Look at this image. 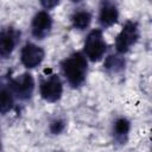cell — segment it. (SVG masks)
Instances as JSON below:
<instances>
[{"label":"cell","mask_w":152,"mask_h":152,"mask_svg":"<svg viewBox=\"0 0 152 152\" xmlns=\"http://www.w3.org/2000/svg\"><path fill=\"white\" fill-rule=\"evenodd\" d=\"M62 72L72 88H80L83 86L88 72L87 57L82 52H74L61 63Z\"/></svg>","instance_id":"1"},{"label":"cell","mask_w":152,"mask_h":152,"mask_svg":"<svg viewBox=\"0 0 152 152\" xmlns=\"http://www.w3.org/2000/svg\"><path fill=\"white\" fill-rule=\"evenodd\" d=\"M83 51L84 56L91 62H97L104 56L107 51V43L103 38L101 30L95 28L88 33L84 42Z\"/></svg>","instance_id":"2"},{"label":"cell","mask_w":152,"mask_h":152,"mask_svg":"<svg viewBox=\"0 0 152 152\" xmlns=\"http://www.w3.org/2000/svg\"><path fill=\"white\" fill-rule=\"evenodd\" d=\"M139 38V28L137 23L134 21H127L115 39V49L118 53H126L137 42Z\"/></svg>","instance_id":"3"},{"label":"cell","mask_w":152,"mask_h":152,"mask_svg":"<svg viewBox=\"0 0 152 152\" xmlns=\"http://www.w3.org/2000/svg\"><path fill=\"white\" fill-rule=\"evenodd\" d=\"M39 93L46 102H56L61 99L63 93V84L56 74L46 75L42 78L39 84Z\"/></svg>","instance_id":"4"},{"label":"cell","mask_w":152,"mask_h":152,"mask_svg":"<svg viewBox=\"0 0 152 152\" xmlns=\"http://www.w3.org/2000/svg\"><path fill=\"white\" fill-rule=\"evenodd\" d=\"M14 94L20 100H28L34 90V80L31 74L24 72L15 78H12L8 86Z\"/></svg>","instance_id":"5"},{"label":"cell","mask_w":152,"mask_h":152,"mask_svg":"<svg viewBox=\"0 0 152 152\" xmlns=\"http://www.w3.org/2000/svg\"><path fill=\"white\" fill-rule=\"evenodd\" d=\"M44 57H45L44 50L33 43H26L20 52V61L23 65L28 69L38 66L43 62Z\"/></svg>","instance_id":"6"},{"label":"cell","mask_w":152,"mask_h":152,"mask_svg":"<svg viewBox=\"0 0 152 152\" xmlns=\"http://www.w3.org/2000/svg\"><path fill=\"white\" fill-rule=\"evenodd\" d=\"M20 32L13 27H5L0 30V59L8 58L19 40Z\"/></svg>","instance_id":"7"},{"label":"cell","mask_w":152,"mask_h":152,"mask_svg":"<svg viewBox=\"0 0 152 152\" xmlns=\"http://www.w3.org/2000/svg\"><path fill=\"white\" fill-rule=\"evenodd\" d=\"M52 27V19L50 14L45 11L38 12L31 23V32L32 36L37 39H44L51 31Z\"/></svg>","instance_id":"8"},{"label":"cell","mask_w":152,"mask_h":152,"mask_svg":"<svg viewBox=\"0 0 152 152\" xmlns=\"http://www.w3.org/2000/svg\"><path fill=\"white\" fill-rule=\"evenodd\" d=\"M119 11L114 1L112 0H102L99 10V23L103 28L110 27L118 21Z\"/></svg>","instance_id":"9"},{"label":"cell","mask_w":152,"mask_h":152,"mask_svg":"<svg viewBox=\"0 0 152 152\" xmlns=\"http://www.w3.org/2000/svg\"><path fill=\"white\" fill-rule=\"evenodd\" d=\"M14 104V94L12 93L10 87L0 88V114L8 113Z\"/></svg>","instance_id":"10"},{"label":"cell","mask_w":152,"mask_h":152,"mask_svg":"<svg viewBox=\"0 0 152 152\" xmlns=\"http://www.w3.org/2000/svg\"><path fill=\"white\" fill-rule=\"evenodd\" d=\"M129 128H131V124H129V121L127 119H125V118L118 119L114 122V127H113V133H114L115 139L118 141H120V142L126 141L128 132H129Z\"/></svg>","instance_id":"11"},{"label":"cell","mask_w":152,"mask_h":152,"mask_svg":"<svg viewBox=\"0 0 152 152\" xmlns=\"http://www.w3.org/2000/svg\"><path fill=\"white\" fill-rule=\"evenodd\" d=\"M91 14L88 11H77L71 17V24L77 30H86L91 23Z\"/></svg>","instance_id":"12"},{"label":"cell","mask_w":152,"mask_h":152,"mask_svg":"<svg viewBox=\"0 0 152 152\" xmlns=\"http://www.w3.org/2000/svg\"><path fill=\"white\" fill-rule=\"evenodd\" d=\"M124 66H125V61L118 55L109 56L104 62V68L112 74H116V72L121 71L124 69Z\"/></svg>","instance_id":"13"},{"label":"cell","mask_w":152,"mask_h":152,"mask_svg":"<svg viewBox=\"0 0 152 152\" xmlns=\"http://www.w3.org/2000/svg\"><path fill=\"white\" fill-rule=\"evenodd\" d=\"M58 2H59V0H40V4L45 10H51V8L56 7L58 5Z\"/></svg>","instance_id":"14"},{"label":"cell","mask_w":152,"mask_h":152,"mask_svg":"<svg viewBox=\"0 0 152 152\" xmlns=\"http://www.w3.org/2000/svg\"><path fill=\"white\" fill-rule=\"evenodd\" d=\"M63 128H64V124L62 121H59V120H56V121H53L51 124V131L53 133H59Z\"/></svg>","instance_id":"15"},{"label":"cell","mask_w":152,"mask_h":152,"mask_svg":"<svg viewBox=\"0 0 152 152\" xmlns=\"http://www.w3.org/2000/svg\"><path fill=\"white\" fill-rule=\"evenodd\" d=\"M71 1H74V2H77V1H80V0H71Z\"/></svg>","instance_id":"16"}]
</instances>
